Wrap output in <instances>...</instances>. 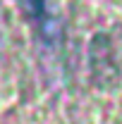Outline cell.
I'll use <instances>...</instances> for the list:
<instances>
[{
    "label": "cell",
    "instance_id": "cell-1",
    "mask_svg": "<svg viewBox=\"0 0 122 124\" xmlns=\"http://www.w3.org/2000/svg\"><path fill=\"white\" fill-rule=\"evenodd\" d=\"M26 12H29L31 22L36 24V29L41 33H50L53 24H50V10H48V0H22Z\"/></svg>",
    "mask_w": 122,
    "mask_h": 124
}]
</instances>
